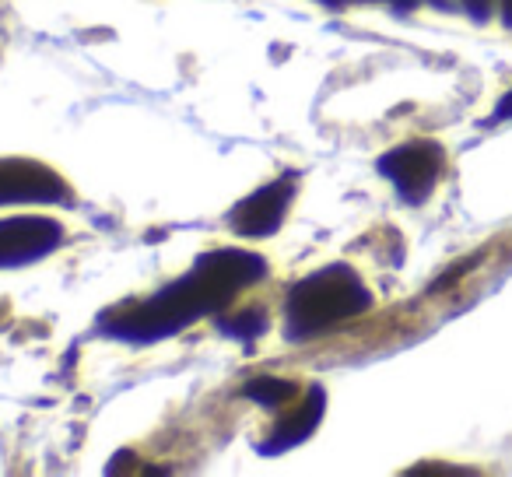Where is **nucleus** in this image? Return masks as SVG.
<instances>
[{
  "instance_id": "nucleus-1",
  "label": "nucleus",
  "mask_w": 512,
  "mask_h": 477,
  "mask_svg": "<svg viewBox=\"0 0 512 477\" xmlns=\"http://www.w3.org/2000/svg\"><path fill=\"white\" fill-rule=\"evenodd\" d=\"M267 278V260L249 250H211L197 257V264L176 278L172 285L158 288L144 302H123V306L102 313L99 330L113 341L148 348L165 337L183 334L197 320L221 313L242 288Z\"/></svg>"
},
{
  "instance_id": "nucleus-2",
  "label": "nucleus",
  "mask_w": 512,
  "mask_h": 477,
  "mask_svg": "<svg viewBox=\"0 0 512 477\" xmlns=\"http://www.w3.org/2000/svg\"><path fill=\"white\" fill-rule=\"evenodd\" d=\"M372 309V292L348 264H327L323 271L302 278L285 299V337L313 341L341 323Z\"/></svg>"
},
{
  "instance_id": "nucleus-3",
  "label": "nucleus",
  "mask_w": 512,
  "mask_h": 477,
  "mask_svg": "<svg viewBox=\"0 0 512 477\" xmlns=\"http://www.w3.org/2000/svg\"><path fill=\"white\" fill-rule=\"evenodd\" d=\"M67 232L46 214H15L0 218V271L32 267L64 246Z\"/></svg>"
},
{
  "instance_id": "nucleus-4",
  "label": "nucleus",
  "mask_w": 512,
  "mask_h": 477,
  "mask_svg": "<svg viewBox=\"0 0 512 477\" xmlns=\"http://www.w3.org/2000/svg\"><path fill=\"white\" fill-rule=\"evenodd\" d=\"M383 179H390L393 190L407 200V204H421L428 193L435 190V179L442 172V148L432 141H411L400 148L386 151L376 162Z\"/></svg>"
},
{
  "instance_id": "nucleus-5",
  "label": "nucleus",
  "mask_w": 512,
  "mask_h": 477,
  "mask_svg": "<svg viewBox=\"0 0 512 477\" xmlns=\"http://www.w3.org/2000/svg\"><path fill=\"white\" fill-rule=\"evenodd\" d=\"M295 197V176L271 179L267 186H260L256 193H249L246 200L228 211V225L242 239H271L288 218V207Z\"/></svg>"
},
{
  "instance_id": "nucleus-6",
  "label": "nucleus",
  "mask_w": 512,
  "mask_h": 477,
  "mask_svg": "<svg viewBox=\"0 0 512 477\" xmlns=\"http://www.w3.org/2000/svg\"><path fill=\"white\" fill-rule=\"evenodd\" d=\"M64 176L32 158H0V207L8 204H67Z\"/></svg>"
},
{
  "instance_id": "nucleus-7",
  "label": "nucleus",
  "mask_w": 512,
  "mask_h": 477,
  "mask_svg": "<svg viewBox=\"0 0 512 477\" xmlns=\"http://www.w3.org/2000/svg\"><path fill=\"white\" fill-rule=\"evenodd\" d=\"M323 414H327V390L316 383L302 393V400L285 414V418L274 421V428L267 432V439L256 446V453L260 456H281V453H288V449L302 446V442L316 435Z\"/></svg>"
},
{
  "instance_id": "nucleus-8",
  "label": "nucleus",
  "mask_w": 512,
  "mask_h": 477,
  "mask_svg": "<svg viewBox=\"0 0 512 477\" xmlns=\"http://www.w3.org/2000/svg\"><path fill=\"white\" fill-rule=\"evenodd\" d=\"M299 393H302V386L295 383V379H281V376H253L246 386H242V397L267 407V411L292 404Z\"/></svg>"
},
{
  "instance_id": "nucleus-9",
  "label": "nucleus",
  "mask_w": 512,
  "mask_h": 477,
  "mask_svg": "<svg viewBox=\"0 0 512 477\" xmlns=\"http://www.w3.org/2000/svg\"><path fill=\"white\" fill-rule=\"evenodd\" d=\"M271 320H267L264 309H242L239 316H228V320H218V334L221 337H232L239 344H253L256 337H264Z\"/></svg>"
},
{
  "instance_id": "nucleus-10",
  "label": "nucleus",
  "mask_w": 512,
  "mask_h": 477,
  "mask_svg": "<svg viewBox=\"0 0 512 477\" xmlns=\"http://www.w3.org/2000/svg\"><path fill=\"white\" fill-rule=\"evenodd\" d=\"M463 4H467V11L474 18H484L491 11V0H463Z\"/></svg>"
},
{
  "instance_id": "nucleus-11",
  "label": "nucleus",
  "mask_w": 512,
  "mask_h": 477,
  "mask_svg": "<svg viewBox=\"0 0 512 477\" xmlns=\"http://www.w3.org/2000/svg\"><path fill=\"white\" fill-rule=\"evenodd\" d=\"M498 116H512V92L502 99V106H498Z\"/></svg>"
},
{
  "instance_id": "nucleus-12",
  "label": "nucleus",
  "mask_w": 512,
  "mask_h": 477,
  "mask_svg": "<svg viewBox=\"0 0 512 477\" xmlns=\"http://www.w3.org/2000/svg\"><path fill=\"white\" fill-rule=\"evenodd\" d=\"M316 4H327V8H344V0H316Z\"/></svg>"
},
{
  "instance_id": "nucleus-13",
  "label": "nucleus",
  "mask_w": 512,
  "mask_h": 477,
  "mask_svg": "<svg viewBox=\"0 0 512 477\" xmlns=\"http://www.w3.org/2000/svg\"><path fill=\"white\" fill-rule=\"evenodd\" d=\"M393 4H397V8H411V4H418V0H393ZM442 4V0H439Z\"/></svg>"
}]
</instances>
